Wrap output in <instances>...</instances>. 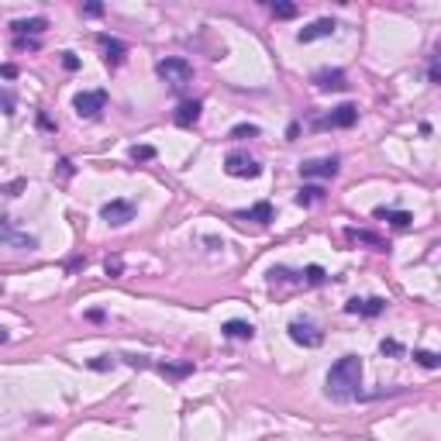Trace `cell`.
I'll return each mask as SVG.
<instances>
[{
    "label": "cell",
    "mask_w": 441,
    "mask_h": 441,
    "mask_svg": "<svg viewBox=\"0 0 441 441\" xmlns=\"http://www.w3.org/2000/svg\"><path fill=\"white\" fill-rule=\"evenodd\" d=\"M327 397L338 403H348L359 397V386H362V359L359 355H341L327 369Z\"/></svg>",
    "instance_id": "1"
},
{
    "label": "cell",
    "mask_w": 441,
    "mask_h": 441,
    "mask_svg": "<svg viewBox=\"0 0 441 441\" xmlns=\"http://www.w3.org/2000/svg\"><path fill=\"white\" fill-rule=\"evenodd\" d=\"M156 76L165 80L169 86H183V83L194 80V66H190L186 59H179V55H169V59H159V62H156Z\"/></svg>",
    "instance_id": "2"
},
{
    "label": "cell",
    "mask_w": 441,
    "mask_h": 441,
    "mask_svg": "<svg viewBox=\"0 0 441 441\" xmlns=\"http://www.w3.org/2000/svg\"><path fill=\"white\" fill-rule=\"evenodd\" d=\"M286 331H290V338H293L297 345H304V348H318V345L324 341V331L311 321V318H297V321H290Z\"/></svg>",
    "instance_id": "3"
},
{
    "label": "cell",
    "mask_w": 441,
    "mask_h": 441,
    "mask_svg": "<svg viewBox=\"0 0 441 441\" xmlns=\"http://www.w3.org/2000/svg\"><path fill=\"white\" fill-rule=\"evenodd\" d=\"M0 245H11V248H25V252H32V248H39V238L28 235V231H18L14 221H11L7 214H0Z\"/></svg>",
    "instance_id": "4"
},
{
    "label": "cell",
    "mask_w": 441,
    "mask_h": 441,
    "mask_svg": "<svg viewBox=\"0 0 441 441\" xmlns=\"http://www.w3.org/2000/svg\"><path fill=\"white\" fill-rule=\"evenodd\" d=\"M224 172L235 176V179H255V176L262 172V165L252 159L248 152H228V159H224Z\"/></svg>",
    "instance_id": "5"
},
{
    "label": "cell",
    "mask_w": 441,
    "mask_h": 441,
    "mask_svg": "<svg viewBox=\"0 0 441 441\" xmlns=\"http://www.w3.org/2000/svg\"><path fill=\"white\" fill-rule=\"evenodd\" d=\"M355 121H359V107H355V104H341V107H334L327 118L314 121V128H318V131H327V128H352Z\"/></svg>",
    "instance_id": "6"
},
{
    "label": "cell",
    "mask_w": 441,
    "mask_h": 441,
    "mask_svg": "<svg viewBox=\"0 0 441 441\" xmlns=\"http://www.w3.org/2000/svg\"><path fill=\"white\" fill-rule=\"evenodd\" d=\"M73 107H76L80 118H97V114L107 107V93H104V90H83V93H76Z\"/></svg>",
    "instance_id": "7"
},
{
    "label": "cell",
    "mask_w": 441,
    "mask_h": 441,
    "mask_svg": "<svg viewBox=\"0 0 441 441\" xmlns=\"http://www.w3.org/2000/svg\"><path fill=\"white\" fill-rule=\"evenodd\" d=\"M100 217L111 224V228H121V224H128V221H135V203L131 201H111L100 207Z\"/></svg>",
    "instance_id": "8"
},
{
    "label": "cell",
    "mask_w": 441,
    "mask_h": 441,
    "mask_svg": "<svg viewBox=\"0 0 441 441\" xmlns=\"http://www.w3.org/2000/svg\"><path fill=\"white\" fill-rule=\"evenodd\" d=\"M300 176L304 179H334L338 176V159H311L300 165Z\"/></svg>",
    "instance_id": "9"
},
{
    "label": "cell",
    "mask_w": 441,
    "mask_h": 441,
    "mask_svg": "<svg viewBox=\"0 0 441 441\" xmlns=\"http://www.w3.org/2000/svg\"><path fill=\"white\" fill-rule=\"evenodd\" d=\"M334 28H338V25H334L331 18H318L314 25H307V28L297 32V41H300V45H311V41H318V39H331Z\"/></svg>",
    "instance_id": "10"
},
{
    "label": "cell",
    "mask_w": 441,
    "mask_h": 441,
    "mask_svg": "<svg viewBox=\"0 0 441 441\" xmlns=\"http://www.w3.org/2000/svg\"><path fill=\"white\" fill-rule=\"evenodd\" d=\"M345 311H348V314H359V318H379V314L386 311V300H383V297H369V300H359V297H355V300L345 304Z\"/></svg>",
    "instance_id": "11"
},
{
    "label": "cell",
    "mask_w": 441,
    "mask_h": 441,
    "mask_svg": "<svg viewBox=\"0 0 441 441\" xmlns=\"http://www.w3.org/2000/svg\"><path fill=\"white\" fill-rule=\"evenodd\" d=\"M97 45L104 48V62L107 66H121L124 55H128V45L121 39H111V35H97Z\"/></svg>",
    "instance_id": "12"
},
{
    "label": "cell",
    "mask_w": 441,
    "mask_h": 441,
    "mask_svg": "<svg viewBox=\"0 0 441 441\" xmlns=\"http://www.w3.org/2000/svg\"><path fill=\"white\" fill-rule=\"evenodd\" d=\"M314 83H318V90H345L348 76H345V69H318Z\"/></svg>",
    "instance_id": "13"
},
{
    "label": "cell",
    "mask_w": 441,
    "mask_h": 441,
    "mask_svg": "<svg viewBox=\"0 0 441 441\" xmlns=\"http://www.w3.org/2000/svg\"><path fill=\"white\" fill-rule=\"evenodd\" d=\"M11 28H14V39H25V35H32V39L39 41V35L48 28V21H45V18H28V21H14Z\"/></svg>",
    "instance_id": "14"
},
{
    "label": "cell",
    "mask_w": 441,
    "mask_h": 441,
    "mask_svg": "<svg viewBox=\"0 0 441 441\" xmlns=\"http://www.w3.org/2000/svg\"><path fill=\"white\" fill-rule=\"evenodd\" d=\"M201 100H183V104H179V111H176V124H179V128H194V124H197V121H201Z\"/></svg>",
    "instance_id": "15"
},
{
    "label": "cell",
    "mask_w": 441,
    "mask_h": 441,
    "mask_svg": "<svg viewBox=\"0 0 441 441\" xmlns=\"http://www.w3.org/2000/svg\"><path fill=\"white\" fill-rule=\"evenodd\" d=\"M238 221H255V224H269V221H273V203H269V201H259L255 207L241 210Z\"/></svg>",
    "instance_id": "16"
},
{
    "label": "cell",
    "mask_w": 441,
    "mask_h": 441,
    "mask_svg": "<svg viewBox=\"0 0 441 441\" xmlns=\"http://www.w3.org/2000/svg\"><path fill=\"white\" fill-rule=\"evenodd\" d=\"M228 338H235V341H252L255 338V327L248 321H224V327H221Z\"/></svg>",
    "instance_id": "17"
},
{
    "label": "cell",
    "mask_w": 441,
    "mask_h": 441,
    "mask_svg": "<svg viewBox=\"0 0 441 441\" xmlns=\"http://www.w3.org/2000/svg\"><path fill=\"white\" fill-rule=\"evenodd\" d=\"M376 221H390L393 228H410V214L407 210H390V207H376Z\"/></svg>",
    "instance_id": "18"
},
{
    "label": "cell",
    "mask_w": 441,
    "mask_h": 441,
    "mask_svg": "<svg viewBox=\"0 0 441 441\" xmlns=\"http://www.w3.org/2000/svg\"><path fill=\"white\" fill-rule=\"evenodd\" d=\"M345 238H352V241H365V245H372V248L386 252V241H383V238H376L372 231H359V228H348V231H345Z\"/></svg>",
    "instance_id": "19"
},
{
    "label": "cell",
    "mask_w": 441,
    "mask_h": 441,
    "mask_svg": "<svg viewBox=\"0 0 441 441\" xmlns=\"http://www.w3.org/2000/svg\"><path fill=\"white\" fill-rule=\"evenodd\" d=\"M324 201V186H300L297 190V203L300 207H311V203H318Z\"/></svg>",
    "instance_id": "20"
},
{
    "label": "cell",
    "mask_w": 441,
    "mask_h": 441,
    "mask_svg": "<svg viewBox=\"0 0 441 441\" xmlns=\"http://www.w3.org/2000/svg\"><path fill=\"white\" fill-rule=\"evenodd\" d=\"M300 276V283H307V286H321V283H327V273H324L321 266H307L304 273H297Z\"/></svg>",
    "instance_id": "21"
},
{
    "label": "cell",
    "mask_w": 441,
    "mask_h": 441,
    "mask_svg": "<svg viewBox=\"0 0 441 441\" xmlns=\"http://www.w3.org/2000/svg\"><path fill=\"white\" fill-rule=\"evenodd\" d=\"M159 372L162 376H169V379H183V376H190L194 372V362H183V365H159Z\"/></svg>",
    "instance_id": "22"
},
{
    "label": "cell",
    "mask_w": 441,
    "mask_h": 441,
    "mask_svg": "<svg viewBox=\"0 0 441 441\" xmlns=\"http://www.w3.org/2000/svg\"><path fill=\"white\" fill-rule=\"evenodd\" d=\"M259 135V128L255 124H235L231 131H228V138H235V142H245V138H255Z\"/></svg>",
    "instance_id": "23"
},
{
    "label": "cell",
    "mask_w": 441,
    "mask_h": 441,
    "mask_svg": "<svg viewBox=\"0 0 441 441\" xmlns=\"http://www.w3.org/2000/svg\"><path fill=\"white\" fill-rule=\"evenodd\" d=\"M128 156H131V162H152L156 159V149L152 145H131Z\"/></svg>",
    "instance_id": "24"
},
{
    "label": "cell",
    "mask_w": 441,
    "mask_h": 441,
    "mask_svg": "<svg viewBox=\"0 0 441 441\" xmlns=\"http://www.w3.org/2000/svg\"><path fill=\"white\" fill-rule=\"evenodd\" d=\"M269 11H273V18H280V21L297 18V7H293V4H269Z\"/></svg>",
    "instance_id": "25"
},
{
    "label": "cell",
    "mask_w": 441,
    "mask_h": 441,
    "mask_svg": "<svg viewBox=\"0 0 441 441\" xmlns=\"http://www.w3.org/2000/svg\"><path fill=\"white\" fill-rule=\"evenodd\" d=\"M414 362H417V365H424V369H438V355H435V352H424V348H421V352H414Z\"/></svg>",
    "instance_id": "26"
},
{
    "label": "cell",
    "mask_w": 441,
    "mask_h": 441,
    "mask_svg": "<svg viewBox=\"0 0 441 441\" xmlns=\"http://www.w3.org/2000/svg\"><path fill=\"white\" fill-rule=\"evenodd\" d=\"M379 352H383V355H400L403 345L397 338H383V341H379Z\"/></svg>",
    "instance_id": "27"
},
{
    "label": "cell",
    "mask_w": 441,
    "mask_h": 441,
    "mask_svg": "<svg viewBox=\"0 0 441 441\" xmlns=\"http://www.w3.org/2000/svg\"><path fill=\"white\" fill-rule=\"evenodd\" d=\"M104 269H107V276H121V273H124V262L114 255V259H107V262H104Z\"/></svg>",
    "instance_id": "28"
},
{
    "label": "cell",
    "mask_w": 441,
    "mask_h": 441,
    "mask_svg": "<svg viewBox=\"0 0 441 441\" xmlns=\"http://www.w3.org/2000/svg\"><path fill=\"white\" fill-rule=\"evenodd\" d=\"M83 14H86V18H100V14H104V4H86Z\"/></svg>",
    "instance_id": "29"
},
{
    "label": "cell",
    "mask_w": 441,
    "mask_h": 441,
    "mask_svg": "<svg viewBox=\"0 0 441 441\" xmlns=\"http://www.w3.org/2000/svg\"><path fill=\"white\" fill-rule=\"evenodd\" d=\"M62 66H66V69H80V59H76L73 52H62Z\"/></svg>",
    "instance_id": "30"
},
{
    "label": "cell",
    "mask_w": 441,
    "mask_h": 441,
    "mask_svg": "<svg viewBox=\"0 0 441 441\" xmlns=\"http://www.w3.org/2000/svg\"><path fill=\"white\" fill-rule=\"evenodd\" d=\"M428 80H431V83L441 80V76H438V55H431V66H428Z\"/></svg>",
    "instance_id": "31"
},
{
    "label": "cell",
    "mask_w": 441,
    "mask_h": 441,
    "mask_svg": "<svg viewBox=\"0 0 441 441\" xmlns=\"http://www.w3.org/2000/svg\"><path fill=\"white\" fill-rule=\"evenodd\" d=\"M0 76H7V80H14V76H18V66H0Z\"/></svg>",
    "instance_id": "32"
},
{
    "label": "cell",
    "mask_w": 441,
    "mask_h": 441,
    "mask_svg": "<svg viewBox=\"0 0 441 441\" xmlns=\"http://www.w3.org/2000/svg\"><path fill=\"white\" fill-rule=\"evenodd\" d=\"M0 104H4V107H7V114H11V107H14V97H11V93H4V90H0Z\"/></svg>",
    "instance_id": "33"
},
{
    "label": "cell",
    "mask_w": 441,
    "mask_h": 441,
    "mask_svg": "<svg viewBox=\"0 0 441 441\" xmlns=\"http://www.w3.org/2000/svg\"><path fill=\"white\" fill-rule=\"evenodd\" d=\"M21 186H25L21 179H18V183H11V186H7V197H18V190H21Z\"/></svg>",
    "instance_id": "34"
},
{
    "label": "cell",
    "mask_w": 441,
    "mask_h": 441,
    "mask_svg": "<svg viewBox=\"0 0 441 441\" xmlns=\"http://www.w3.org/2000/svg\"><path fill=\"white\" fill-rule=\"evenodd\" d=\"M0 341H7V331H4V327H0Z\"/></svg>",
    "instance_id": "35"
}]
</instances>
